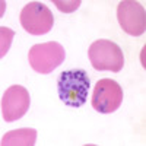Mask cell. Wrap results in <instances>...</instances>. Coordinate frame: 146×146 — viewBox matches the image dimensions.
<instances>
[{
  "label": "cell",
  "instance_id": "4",
  "mask_svg": "<svg viewBox=\"0 0 146 146\" xmlns=\"http://www.w3.org/2000/svg\"><path fill=\"white\" fill-rule=\"evenodd\" d=\"M21 25L32 35H44L54 25V16L44 3L31 2L21 12Z\"/></svg>",
  "mask_w": 146,
  "mask_h": 146
},
{
  "label": "cell",
  "instance_id": "6",
  "mask_svg": "<svg viewBox=\"0 0 146 146\" xmlns=\"http://www.w3.org/2000/svg\"><path fill=\"white\" fill-rule=\"evenodd\" d=\"M117 19L126 34L139 36L146 31V12L136 0H123L117 6Z\"/></svg>",
  "mask_w": 146,
  "mask_h": 146
},
{
  "label": "cell",
  "instance_id": "7",
  "mask_svg": "<svg viewBox=\"0 0 146 146\" xmlns=\"http://www.w3.org/2000/svg\"><path fill=\"white\" fill-rule=\"evenodd\" d=\"M31 104V96L27 88L21 85H12L9 86L2 96V115L7 123L22 118L27 114Z\"/></svg>",
  "mask_w": 146,
  "mask_h": 146
},
{
  "label": "cell",
  "instance_id": "9",
  "mask_svg": "<svg viewBox=\"0 0 146 146\" xmlns=\"http://www.w3.org/2000/svg\"><path fill=\"white\" fill-rule=\"evenodd\" d=\"M15 36V32L6 28V27H2L0 28V57L3 58V56L7 54V50L12 44V40Z\"/></svg>",
  "mask_w": 146,
  "mask_h": 146
},
{
  "label": "cell",
  "instance_id": "3",
  "mask_svg": "<svg viewBox=\"0 0 146 146\" xmlns=\"http://www.w3.org/2000/svg\"><path fill=\"white\" fill-rule=\"evenodd\" d=\"M64 57L66 51L63 45L56 41H50L32 45L28 53V62L35 72L48 75L64 62Z\"/></svg>",
  "mask_w": 146,
  "mask_h": 146
},
{
  "label": "cell",
  "instance_id": "5",
  "mask_svg": "<svg viewBox=\"0 0 146 146\" xmlns=\"http://www.w3.org/2000/svg\"><path fill=\"white\" fill-rule=\"evenodd\" d=\"M123 102V89L113 79H101L96 82L94 96H92V108L101 114H111L120 108Z\"/></svg>",
  "mask_w": 146,
  "mask_h": 146
},
{
  "label": "cell",
  "instance_id": "10",
  "mask_svg": "<svg viewBox=\"0 0 146 146\" xmlns=\"http://www.w3.org/2000/svg\"><path fill=\"white\" fill-rule=\"evenodd\" d=\"M53 3L58 10L64 12V13H72L73 10H76L80 6V0H69V2H60V0H53Z\"/></svg>",
  "mask_w": 146,
  "mask_h": 146
},
{
  "label": "cell",
  "instance_id": "1",
  "mask_svg": "<svg viewBox=\"0 0 146 146\" xmlns=\"http://www.w3.org/2000/svg\"><path fill=\"white\" fill-rule=\"evenodd\" d=\"M91 89V79L83 69L64 70L57 79L58 98L67 107L79 108L86 102Z\"/></svg>",
  "mask_w": 146,
  "mask_h": 146
},
{
  "label": "cell",
  "instance_id": "2",
  "mask_svg": "<svg viewBox=\"0 0 146 146\" xmlns=\"http://www.w3.org/2000/svg\"><path fill=\"white\" fill-rule=\"evenodd\" d=\"M88 57L96 72H120L124 66L121 48L110 40H96L91 44Z\"/></svg>",
  "mask_w": 146,
  "mask_h": 146
},
{
  "label": "cell",
  "instance_id": "8",
  "mask_svg": "<svg viewBox=\"0 0 146 146\" xmlns=\"http://www.w3.org/2000/svg\"><path fill=\"white\" fill-rule=\"evenodd\" d=\"M36 140L35 129H18L10 130L2 137V146H34Z\"/></svg>",
  "mask_w": 146,
  "mask_h": 146
}]
</instances>
